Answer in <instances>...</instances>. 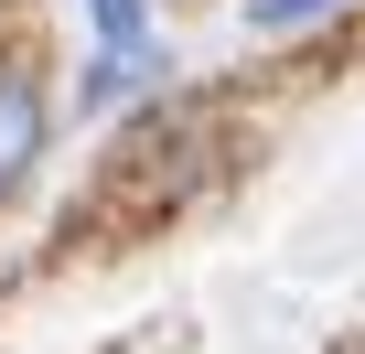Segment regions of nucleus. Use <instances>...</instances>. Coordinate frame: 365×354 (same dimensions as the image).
I'll list each match as a JSON object with an SVG mask.
<instances>
[{
    "label": "nucleus",
    "mask_w": 365,
    "mask_h": 354,
    "mask_svg": "<svg viewBox=\"0 0 365 354\" xmlns=\"http://www.w3.org/2000/svg\"><path fill=\"white\" fill-rule=\"evenodd\" d=\"M86 22H97V65H86V86H76V108L86 118H108L118 97H140V86H161V22H150V0H86Z\"/></svg>",
    "instance_id": "obj_1"
},
{
    "label": "nucleus",
    "mask_w": 365,
    "mask_h": 354,
    "mask_svg": "<svg viewBox=\"0 0 365 354\" xmlns=\"http://www.w3.org/2000/svg\"><path fill=\"white\" fill-rule=\"evenodd\" d=\"M43 140H54V97H43V76H33V65H0V204L33 183Z\"/></svg>",
    "instance_id": "obj_2"
},
{
    "label": "nucleus",
    "mask_w": 365,
    "mask_h": 354,
    "mask_svg": "<svg viewBox=\"0 0 365 354\" xmlns=\"http://www.w3.org/2000/svg\"><path fill=\"white\" fill-rule=\"evenodd\" d=\"M322 11H344V0H247V33H301Z\"/></svg>",
    "instance_id": "obj_3"
}]
</instances>
